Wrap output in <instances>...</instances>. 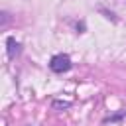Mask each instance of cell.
Returning a JSON list of instances; mask_svg holds the SVG:
<instances>
[{
	"instance_id": "obj_1",
	"label": "cell",
	"mask_w": 126,
	"mask_h": 126,
	"mask_svg": "<svg viewBox=\"0 0 126 126\" xmlns=\"http://www.w3.org/2000/svg\"><path fill=\"white\" fill-rule=\"evenodd\" d=\"M49 69H51L53 73L69 71V69H71V59H69V55H63V53L53 55V57H51V61H49Z\"/></svg>"
},
{
	"instance_id": "obj_2",
	"label": "cell",
	"mask_w": 126,
	"mask_h": 126,
	"mask_svg": "<svg viewBox=\"0 0 126 126\" xmlns=\"http://www.w3.org/2000/svg\"><path fill=\"white\" fill-rule=\"evenodd\" d=\"M16 53H20V43L14 37H8V57H14Z\"/></svg>"
}]
</instances>
